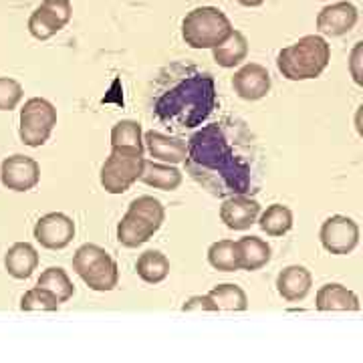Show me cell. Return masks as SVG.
<instances>
[{
  "mask_svg": "<svg viewBox=\"0 0 363 363\" xmlns=\"http://www.w3.org/2000/svg\"><path fill=\"white\" fill-rule=\"evenodd\" d=\"M190 178L212 196H252L262 182V154L257 135L238 117H222L188 140L184 160Z\"/></svg>",
  "mask_w": 363,
  "mask_h": 363,
  "instance_id": "obj_1",
  "label": "cell"
},
{
  "mask_svg": "<svg viewBox=\"0 0 363 363\" xmlns=\"http://www.w3.org/2000/svg\"><path fill=\"white\" fill-rule=\"evenodd\" d=\"M218 105L212 73L190 63L164 67L154 83L152 111L169 131L200 128Z\"/></svg>",
  "mask_w": 363,
  "mask_h": 363,
  "instance_id": "obj_2",
  "label": "cell"
},
{
  "mask_svg": "<svg viewBox=\"0 0 363 363\" xmlns=\"http://www.w3.org/2000/svg\"><path fill=\"white\" fill-rule=\"evenodd\" d=\"M331 61V47L321 35H307L277 57L279 73L289 81L317 79Z\"/></svg>",
  "mask_w": 363,
  "mask_h": 363,
  "instance_id": "obj_3",
  "label": "cell"
},
{
  "mask_svg": "<svg viewBox=\"0 0 363 363\" xmlns=\"http://www.w3.org/2000/svg\"><path fill=\"white\" fill-rule=\"evenodd\" d=\"M166 210L154 196H140L131 200L128 212L117 224V240L125 248H138L147 242L162 228Z\"/></svg>",
  "mask_w": 363,
  "mask_h": 363,
  "instance_id": "obj_4",
  "label": "cell"
},
{
  "mask_svg": "<svg viewBox=\"0 0 363 363\" xmlns=\"http://www.w3.org/2000/svg\"><path fill=\"white\" fill-rule=\"evenodd\" d=\"M233 30L230 18L216 6H198L182 21V39L192 49H214Z\"/></svg>",
  "mask_w": 363,
  "mask_h": 363,
  "instance_id": "obj_5",
  "label": "cell"
},
{
  "mask_svg": "<svg viewBox=\"0 0 363 363\" xmlns=\"http://www.w3.org/2000/svg\"><path fill=\"white\" fill-rule=\"evenodd\" d=\"M73 271L91 291L107 293L119 283V269L113 257L97 245H83L73 255Z\"/></svg>",
  "mask_w": 363,
  "mask_h": 363,
  "instance_id": "obj_6",
  "label": "cell"
},
{
  "mask_svg": "<svg viewBox=\"0 0 363 363\" xmlns=\"http://www.w3.org/2000/svg\"><path fill=\"white\" fill-rule=\"evenodd\" d=\"M143 152L130 147H111V154L101 166V186L109 194H123L140 180Z\"/></svg>",
  "mask_w": 363,
  "mask_h": 363,
  "instance_id": "obj_7",
  "label": "cell"
},
{
  "mask_svg": "<svg viewBox=\"0 0 363 363\" xmlns=\"http://www.w3.org/2000/svg\"><path fill=\"white\" fill-rule=\"evenodd\" d=\"M57 125V109L49 99L33 97L21 109V140L28 147H40Z\"/></svg>",
  "mask_w": 363,
  "mask_h": 363,
  "instance_id": "obj_8",
  "label": "cell"
},
{
  "mask_svg": "<svg viewBox=\"0 0 363 363\" xmlns=\"http://www.w3.org/2000/svg\"><path fill=\"white\" fill-rule=\"evenodd\" d=\"M321 245L327 252L331 255H350L359 245V226L357 222L350 218V216H329L327 220L321 224Z\"/></svg>",
  "mask_w": 363,
  "mask_h": 363,
  "instance_id": "obj_9",
  "label": "cell"
},
{
  "mask_svg": "<svg viewBox=\"0 0 363 363\" xmlns=\"http://www.w3.org/2000/svg\"><path fill=\"white\" fill-rule=\"evenodd\" d=\"M35 238L47 250H63L75 238V222L63 212H49L35 224Z\"/></svg>",
  "mask_w": 363,
  "mask_h": 363,
  "instance_id": "obj_10",
  "label": "cell"
},
{
  "mask_svg": "<svg viewBox=\"0 0 363 363\" xmlns=\"http://www.w3.org/2000/svg\"><path fill=\"white\" fill-rule=\"evenodd\" d=\"M0 180L4 184V188L13 192H28L40 180L39 162L28 156H21V154L6 157L0 168Z\"/></svg>",
  "mask_w": 363,
  "mask_h": 363,
  "instance_id": "obj_11",
  "label": "cell"
},
{
  "mask_svg": "<svg viewBox=\"0 0 363 363\" xmlns=\"http://www.w3.org/2000/svg\"><path fill=\"white\" fill-rule=\"evenodd\" d=\"M359 21V11L351 2H335L323 6L317 14V30L325 37H341L347 35Z\"/></svg>",
  "mask_w": 363,
  "mask_h": 363,
  "instance_id": "obj_12",
  "label": "cell"
},
{
  "mask_svg": "<svg viewBox=\"0 0 363 363\" xmlns=\"http://www.w3.org/2000/svg\"><path fill=\"white\" fill-rule=\"evenodd\" d=\"M260 204L247 194H236L224 198L220 206V220L230 230H247L257 224Z\"/></svg>",
  "mask_w": 363,
  "mask_h": 363,
  "instance_id": "obj_13",
  "label": "cell"
},
{
  "mask_svg": "<svg viewBox=\"0 0 363 363\" xmlns=\"http://www.w3.org/2000/svg\"><path fill=\"white\" fill-rule=\"evenodd\" d=\"M233 87L240 99L259 101L262 97H267L271 91V75L259 63H248L234 73Z\"/></svg>",
  "mask_w": 363,
  "mask_h": 363,
  "instance_id": "obj_14",
  "label": "cell"
},
{
  "mask_svg": "<svg viewBox=\"0 0 363 363\" xmlns=\"http://www.w3.org/2000/svg\"><path fill=\"white\" fill-rule=\"evenodd\" d=\"M143 143H145L150 156L157 162H164V164L176 166V164H182L188 156V143L180 138H172V135L160 133V131H147L143 135Z\"/></svg>",
  "mask_w": 363,
  "mask_h": 363,
  "instance_id": "obj_15",
  "label": "cell"
},
{
  "mask_svg": "<svg viewBox=\"0 0 363 363\" xmlns=\"http://www.w3.org/2000/svg\"><path fill=\"white\" fill-rule=\"evenodd\" d=\"M313 286V274L301 264H291L277 277V291L289 303H298L309 295Z\"/></svg>",
  "mask_w": 363,
  "mask_h": 363,
  "instance_id": "obj_16",
  "label": "cell"
},
{
  "mask_svg": "<svg viewBox=\"0 0 363 363\" xmlns=\"http://www.w3.org/2000/svg\"><path fill=\"white\" fill-rule=\"evenodd\" d=\"M315 307H317V311H359L362 309L359 297L347 286L339 285V283H329V285L321 286L317 291Z\"/></svg>",
  "mask_w": 363,
  "mask_h": 363,
  "instance_id": "obj_17",
  "label": "cell"
},
{
  "mask_svg": "<svg viewBox=\"0 0 363 363\" xmlns=\"http://www.w3.org/2000/svg\"><path fill=\"white\" fill-rule=\"evenodd\" d=\"M236 259L240 271H259L271 260V247L259 236H245L236 240Z\"/></svg>",
  "mask_w": 363,
  "mask_h": 363,
  "instance_id": "obj_18",
  "label": "cell"
},
{
  "mask_svg": "<svg viewBox=\"0 0 363 363\" xmlns=\"http://www.w3.org/2000/svg\"><path fill=\"white\" fill-rule=\"evenodd\" d=\"M4 267L11 277L25 281L39 267V252L37 248L28 242H16L9 248L6 257H4Z\"/></svg>",
  "mask_w": 363,
  "mask_h": 363,
  "instance_id": "obj_19",
  "label": "cell"
},
{
  "mask_svg": "<svg viewBox=\"0 0 363 363\" xmlns=\"http://www.w3.org/2000/svg\"><path fill=\"white\" fill-rule=\"evenodd\" d=\"M140 180L152 188H157V190H176L180 188L182 180V172L176 166L172 164H164V162H154V160H143V168Z\"/></svg>",
  "mask_w": 363,
  "mask_h": 363,
  "instance_id": "obj_20",
  "label": "cell"
},
{
  "mask_svg": "<svg viewBox=\"0 0 363 363\" xmlns=\"http://www.w3.org/2000/svg\"><path fill=\"white\" fill-rule=\"evenodd\" d=\"M212 57L224 69H233V67L240 65L248 57L247 37L240 30H233L228 39L212 49Z\"/></svg>",
  "mask_w": 363,
  "mask_h": 363,
  "instance_id": "obj_21",
  "label": "cell"
},
{
  "mask_svg": "<svg viewBox=\"0 0 363 363\" xmlns=\"http://www.w3.org/2000/svg\"><path fill=\"white\" fill-rule=\"evenodd\" d=\"M135 271L143 283L157 285V283L166 281V277L169 274V260L160 250H145L138 259Z\"/></svg>",
  "mask_w": 363,
  "mask_h": 363,
  "instance_id": "obj_22",
  "label": "cell"
},
{
  "mask_svg": "<svg viewBox=\"0 0 363 363\" xmlns=\"http://www.w3.org/2000/svg\"><path fill=\"white\" fill-rule=\"evenodd\" d=\"M259 226L269 236H285L293 228V212L283 204H272L259 214Z\"/></svg>",
  "mask_w": 363,
  "mask_h": 363,
  "instance_id": "obj_23",
  "label": "cell"
},
{
  "mask_svg": "<svg viewBox=\"0 0 363 363\" xmlns=\"http://www.w3.org/2000/svg\"><path fill=\"white\" fill-rule=\"evenodd\" d=\"M208 297L216 303L218 311H247L248 309L247 293L238 285H233V283L214 286L208 293Z\"/></svg>",
  "mask_w": 363,
  "mask_h": 363,
  "instance_id": "obj_24",
  "label": "cell"
},
{
  "mask_svg": "<svg viewBox=\"0 0 363 363\" xmlns=\"http://www.w3.org/2000/svg\"><path fill=\"white\" fill-rule=\"evenodd\" d=\"M37 285L43 286V289H47V291H51L59 303H67L69 298L75 295V285L71 283L69 274H67L61 267H51V269H47V271L39 277Z\"/></svg>",
  "mask_w": 363,
  "mask_h": 363,
  "instance_id": "obj_25",
  "label": "cell"
},
{
  "mask_svg": "<svg viewBox=\"0 0 363 363\" xmlns=\"http://www.w3.org/2000/svg\"><path fill=\"white\" fill-rule=\"evenodd\" d=\"M61 28H65L63 23L43 4L39 9H35V13L30 14V18H28V33L39 40L51 39Z\"/></svg>",
  "mask_w": 363,
  "mask_h": 363,
  "instance_id": "obj_26",
  "label": "cell"
},
{
  "mask_svg": "<svg viewBox=\"0 0 363 363\" xmlns=\"http://www.w3.org/2000/svg\"><path fill=\"white\" fill-rule=\"evenodd\" d=\"M111 147H130L143 152L142 125L133 119H121L111 130Z\"/></svg>",
  "mask_w": 363,
  "mask_h": 363,
  "instance_id": "obj_27",
  "label": "cell"
},
{
  "mask_svg": "<svg viewBox=\"0 0 363 363\" xmlns=\"http://www.w3.org/2000/svg\"><path fill=\"white\" fill-rule=\"evenodd\" d=\"M208 262L212 269L222 272H234L238 269V259H236V242L234 240H218L208 248Z\"/></svg>",
  "mask_w": 363,
  "mask_h": 363,
  "instance_id": "obj_28",
  "label": "cell"
},
{
  "mask_svg": "<svg viewBox=\"0 0 363 363\" xmlns=\"http://www.w3.org/2000/svg\"><path fill=\"white\" fill-rule=\"evenodd\" d=\"M59 301L52 295L51 291L43 289V286H35L30 291H26L23 298H21V309L23 311H59Z\"/></svg>",
  "mask_w": 363,
  "mask_h": 363,
  "instance_id": "obj_29",
  "label": "cell"
},
{
  "mask_svg": "<svg viewBox=\"0 0 363 363\" xmlns=\"http://www.w3.org/2000/svg\"><path fill=\"white\" fill-rule=\"evenodd\" d=\"M23 99V87L11 77H0V111H13Z\"/></svg>",
  "mask_w": 363,
  "mask_h": 363,
  "instance_id": "obj_30",
  "label": "cell"
},
{
  "mask_svg": "<svg viewBox=\"0 0 363 363\" xmlns=\"http://www.w3.org/2000/svg\"><path fill=\"white\" fill-rule=\"evenodd\" d=\"M40 4L47 6V9L63 23V26L69 25V21H71V16H73V6H71L69 0H43Z\"/></svg>",
  "mask_w": 363,
  "mask_h": 363,
  "instance_id": "obj_31",
  "label": "cell"
},
{
  "mask_svg": "<svg viewBox=\"0 0 363 363\" xmlns=\"http://www.w3.org/2000/svg\"><path fill=\"white\" fill-rule=\"evenodd\" d=\"M182 311H218V307L208 295H196L182 305Z\"/></svg>",
  "mask_w": 363,
  "mask_h": 363,
  "instance_id": "obj_32",
  "label": "cell"
},
{
  "mask_svg": "<svg viewBox=\"0 0 363 363\" xmlns=\"http://www.w3.org/2000/svg\"><path fill=\"white\" fill-rule=\"evenodd\" d=\"M362 47L363 43H357L355 45V49H353V52H351V75H353V79H355V83L357 85H362V73H359V69H357V65H359V57H362Z\"/></svg>",
  "mask_w": 363,
  "mask_h": 363,
  "instance_id": "obj_33",
  "label": "cell"
},
{
  "mask_svg": "<svg viewBox=\"0 0 363 363\" xmlns=\"http://www.w3.org/2000/svg\"><path fill=\"white\" fill-rule=\"evenodd\" d=\"M238 4H242V6H248V9H257L260 4H264L267 0H236Z\"/></svg>",
  "mask_w": 363,
  "mask_h": 363,
  "instance_id": "obj_34",
  "label": "cell"
}]
</instances>
